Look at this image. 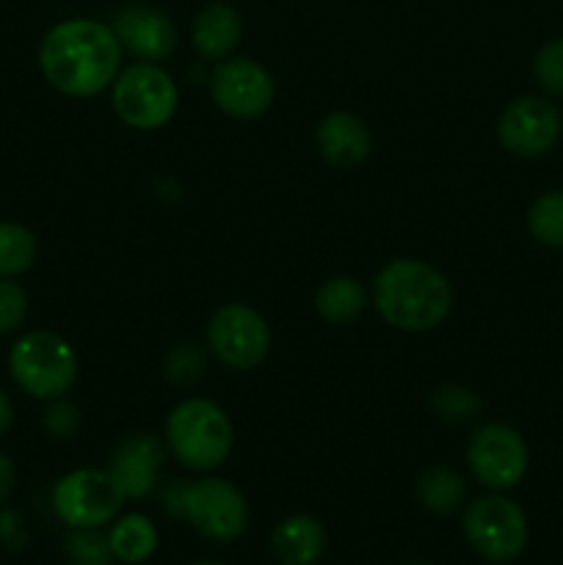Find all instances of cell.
<instances>
[{
	"label": "cell",
	"instance_id": "obj_9",
	"mask_svg": "<svg viewBox=\"0 0 563 565\" xmlns=\"http://www.w3.org/2000/svg\"><path fill=\"white\" fill-rule=\"evenodd\" d=\"M208 348L232 370H254L270 351L268 320L248 303H224L208 320Z\"/></svg>",
	"mask_w": 563,
	"mask_h": 565
},
{
	"label": "cell",
	"instance_id": "obj_29",
	"mask_svg": "<svg viewBox=\"0 0 563 565\" xmlns=\"http://www.w3.org/2000/svg\"><path fill=\"white\" fill-rule=\"evenodd\" d=\"M182 497H185V480H171V483L163 489L166 513L182 519Z\"/></svg>",
	"mask_w": 563,
	"mask_h": 565
},
{
	"label": "cell",
	"instance_id": "obj_19",
	"mask_svg": "<svg viewBox=\"0 0 563 565\" xmlns=\"http://www.w3.org/2000/svg\"><path fill=\"white\" fill-rule=\"evenodd\" d=\"M108 544L114 561L127 565L147 563L158 552V527L144 513H125L114 519V527L108 530Z\"/></svg>",
	"mask_w": 563,
	"mask_h": 565
},
{
	"label": "cell",
	"instance_id": "obj_31",
	"mask_svg": "<svg viewBox=\"0 0 563 565\" xmlns=\"http://www.w3.org/2000/svg\"><path fill=\"white\" fill-rule=\"evenodd\" d=\"M11 423H14V406H11L9 395L0 390V436L11 428Z\"/></svg>",
	"mask_w": 563,
	"mask_h": 565
},
{
	"label": "cell",
	"instance_id": "obj_13",
	"mask_svg": "<svg viewBox=\"0 0 563 565\" xmlns=\"http://www.w3.org/2000/svg\"><path fill=\"white\" fill-rule=\"evenodd\" d=\"M110 28L119 39L121 50L136 55L138 61L160 64V61L171 58V53L177 50L174 22L155 6H130V9L119 11Z\"/></svg>",
	"mask_w": 563,
	"mask_h": 565
},
{
	"label": "cell",
	"instance_id": "obj_22",
	"mask_svg": "<svg viewBox=\"0 0 563 565\" xmlns=\"http://www.w3.org/2000/svg\"><path fill=\"white\" fill-rule=\"evenodd\" d=\"M36 259V237L22 224H0V276L14 279Z\"/></svg>",
	"mask_w": 563,
	"mask_h": 565
},
{
	"label": "cell",
	"instance_id": "obj_30",
	"mask_svg": "<svg viewBox=\"0 0 563 565\" xmlns=\"http://www.w3.org/2000/svg\"><path fill=\"white\" fill-rule=\"evenodd\" d=\"M14 461L6 452H0V502L9 500L11 491H14Z\"/></svg>",
	"mask_w": 563,
	"mask_h": 565
},
{
	"label": "cell",
	"instance_id": "obj_23",
	"mask_svg": "<svg viewBox=\"0 0 563 565\" xmlns=\"http://www.w3.org/2000/svg\"><path fill=\"white\" fill-rule=\"evenodd\" d=\"M66 557L72 565H110L114 552H110L108 535L99 533V527H75L64 544Z\"/></svg>",
	"mask_w": 563,
	"mask_h": 565
},
{
	"label": "cell",
	"instance_id": "obj_25",
	"mask_svg": "<svg viewBox=\"0 0 563 565\" xmlns=\"http://www.w3.org/2000/svg\"><path fill=\"white\" fill-rule=\"evenodd\" d=\"M535 83L552 97H563V36L550 39L533 58Z\"/></svg>",
	"mask_w": 563,
	"mask_h": 565
},
{
	"label": "cell",
	"instance_id": "obj_26",
	"mask_svg": "<svg viewBox=\"0 0 563 565\" xmlns=\"http://www.w3.org/2000/svg\"><path fill=\"white\" fill-rule=\"evenodd\" d=\"M204 356L199 348L180 345L166 356V379L177 386H191L202 379Z\"/></svg>",
	"mask_w": 563,
	"mask_h": 565
},
{
	"label": "cell",
	"instance_id": "obj_5",
	"mask_svg": "<svg viewBox=\"0 0 563 565\" xmlns=\"http://www.w3.org/2000/svg\"><path fill=\"white\" fill-rule=\"evenodd\" d=\"M110 103L116 116L132 130H160L174 119L180 88L160 64L136 61L116 75L110 86Z\"/></svg>",
	"mask_w": 563,
	"mask_h": 565
},
{
	"label": "cell",
	"instance_id": "obj_11",
	"mask_svg": "<svg viewBox=\"0 0 563 565\" xmlns=\"http://www.w3.org/2000/svg\"><path fill=\"white\" fill-rule=\"evenodd\" d=\"M210 97L230 119L252 121L268 114L276 97V83L259 61L230 55L215 64L210 77Z\"/></svg>",
	"mask_w": 563,
	"mask_h": 565
},
{
	"label": "cell",
	"instance_id": "obj_3",
	"mask_svg": "<svg viewBox=\"0 0 563 565\" xmlns=\"http://www.w3.org/2000/svg\"><path fill=\"white\" fill-rule=\"evenodd\" d=\"M166 447L182 467L213 472L235 447L230 414L208 397H185L166 417Z\"/></svg>",
	"mask_w": 563,
	"mask_h": 565
},
{
	"label": "cell",
	"instance_id": "obj_6",
	"mask_svg": "<svg viewBox=\"0 0 563 565\" xmlns=\"http://www.w3.org/2000/svg\"><path fill=\"white\" fill-rule=\"evenodd\" d=\"M464 535L484 561L513 563L528 546V513L511 497L486 494L464 511Z\"/></svg>",
	"mask_w": 563,
	"mask_h": 565
},
{
	"label": "cell",
	"instance_id": "obj_7",
	"mask_svg": "<svg viewBox=\"0 0 563 565\" xmlns=\"http://www.w3.org/2000/svg\"><path fill=\"white\" fill-rule=\"evenodd\" d=\"M182 519L193 524L199 535L215 544L237 541L248 527V502L237 486L224 478H202L185 483Z\"/></svg>",
	"mask_w": 563,
	"mask_h": 565
},
{
	"label": "cell",
	"instance_id": "obj_28",
	"mask_svg": "<svg viewBox=\"0 0 563 565\" xmlns=\"http://www.w3.org/2000/svg\"><path fill=\"white\" fill-rule=\"evenodd\" d=\"M44 428L55 439H72L81 430V408L72 401L55 397V401H50L47 412H44Z\"/></svg>",
	"mask_w": 563,
	"mask_h": 565
},
{
	"label": "cell",
	"instance_id": "obj_32",
	"mask_svg": "<svg viewBox=\"0 0 563 565\" xmlns=\"http://www.w3.org/2000/svg\"><path fill=\"white\" fill-rule=\"evenodd\" d=\"M193 565H224V563H215V561H202V563H193Z\"/></svg>",
	"mask_w": 563,
	"mask_h": 565
},
{
	"label": "cell",
	"instance_id": "obj_21",
	"mask_svg": "<svg viewBox=\"0 0 563 565\" xmlns=\"http://www.w3.org/2000/svg\"><path fill=\"white\" fill-rule=\"evenodd\" d=\"M528 230L535 243L563 252V188L546 191L530 204Z\"/></svg>",
	"mask_w": 563,
	"mask_h": 565
},
{
	"label": "cell",
	"instance_id": "obj_2",
	"mask_svg": "<svg viewBox=\"0 0 563 565\" xmlns=\"http://www.w3.org/2000/svg\"><path fill=\"white\" fill-rule=\"evenodd\" d=\"M373 303L386 326L406 334H425L447 320L453 309L450 281L423 259L386 263L373 281Z\"/></svg>",
	"mask_w": 563,
	"mask_h": 565
},
{
	"label": "cell",
	"instance_id": "obj_4",
	"mask_svg": "<svg viewBox=\"0 0 563 565\" xmlns=\"http://www.w3.org/2000/svg\"><path fill=\"white\" fill-rule=\"evenodd\" d=\"M9 370L22 392L36 401H55L75 386L81 359L61 334L31 331L11 345Z\"/></svg>",
	"mask_w": 563,
	"mask_h": 565
},
{
	"label": "cell",
	"instance_id": "obj_1",
	"mask_svg": "<svg viewBox=\"0 0 563 565\" xmlns=\"http://www.w3.org/2000/svg\"><path fill=\"white\" fill-rule=\"evenodd\" d=\"M121 50L114 28L88 17H72L44 33L39 70L55 92L88 99L114 86L121 72Z\"/></svg>",
	"mask_w": 563,
	"mask_h": 565
},
{
	"label": "cell",
	"instance_id": "obj_24",
	"mask_svg": "<svg viewBox=\"0 0 563 565\" xmlns=\"http://www.w3.org/2000/svg\"><path fill=\"white\" fill-rule=\"evenodd\" d=\"M480 408H484V401L469 386L447 384L442 390H436L434 395V412L445 423H467Z\"/></svg>",
	"mask_w": 563,
	"mask_h": 565
},
{
	"label": "cell",
	"instance_id": "obj_14",
	"mask_svg": "<svg viewBox=\"0 0 563 565\" xmlns=\"http://www.w3.org/2000/svg\"><path fill=\"white\" fill-rule=\"evenodd\" d=\"M166 461V447L152 434H132L119 441L108 463V472L125 500H144L155 491L160 469Z\"/></svg>",
	"mask_w": 563,
	"mask_h": 565
},
{
	"label": "cell",
	"instance_id": "obj_16",
	"mask_svg": "<svg viewBox=\"0 0 563 565\" xmlns=\"http://www.w3.org/2000/svg\"><path fill=\"white\" fill-rule=\"evenodd\" d=\"M243 36V17L230 3H208L191 25V44L204 61H219L235 55Z\"/></svg>",
	"mask_w": 563,
	"mask_h": 565
},
{
	"label": "cell",
	"instance_id": "obj_20",
	"mask_svg": "<svg viewBox=\"0 0 563 565\" xmlns=\"http://www.w3.org/2000/svg\"><path fill=\"white\" fill-rule=\"evenodd\" d=\"M419 505L436 516H453L467 500V483L450 467H428L417 480Z\"/></svg>",
	"mask_w": 563,
	"mask_h": 565
},
{
	"label": "cell",
	"instance_id": "obj_12",
	"mask_svg": "<svg viewBox=\"0 0 563 565\" xmlns=\"http://www.w3.org/2000/svg\"><path fill=\"white\" fill-rule=\"evenodd\" d=\"M563 116L546 97L524 94L511 99L497 119V141L517 158H541L561 141Z\"/></svg>",
	"mask_w": 563,
	"mask_h": 565
},
{
	"label": "cell",
	"instance_id": "obj_10",
	"mask_svg": "<svg viewBox=\"0 0 563 565\" xmlns=\"http://www.w3.org/2000/svg\"><path fill=\"white\" fill-rule=\"evenodd\" d=\"M467 463L480 486L491 491H508L522 483L528 475L530 450L522 434L511 425L486 423L469 439Z\"/></svg>",
	"mask_w": 563,
	"mask_h": 565
},
{
	"label": "cell",
	"instance_id": "obj_8",
	"mask_svg": "<svg viewBox=\"0 0 563 565\" xmlns=\"http://www.w3.org/2000/svg\"><path fill=\"white\" fill-rule=\"evenodd\" d=\"M125 494L114 483L108 469L83 467L64 475L53 489V511L64 524L103 527L119 516Z\"/></svg>",
	"mask_w": 563,
	"mask_h": 565
},
{
	"label": "cell",
	"instance_id": "obj_33",
	"mask_svg": "<svg viewBox=\"0 0 563 565\" xmlns=\"http://www.w3.org/2000/svg\"><path fill=\"white\" fill-rule=\"evenodd\" d=\"M403 565H431V563H423V561H408V563H403Z\"/></svg>",
	"mask_w": 563,
	"mask_h": 565
},
{
	"label": "cell",
	"instance_id": "obj_15",
	"mask_svg": "<svg viewBox=\"0 0 563 565\" xmlns=\"http://www.w3.org/2000/svg\"><path fill=\"white\" fill-rule=\"evenodd\" d=\"M315 143H318L320 158L334 169H357L370 158L373 149V136L364 119L348 110H334L326 119H320L315 130Z\"/></svg>",
	"mask_w": 563,
	"mask_h": 565
},
{
	"label": "cell",
	"instance_id": "obj_27",
	"mask_svg": "<svg viewBox=\"0 0 563 565\" xmlns=\"http://www.w3.org/2000/svg\"><path fill=\"white\" fill-rule=\"evenodd\" d=\"M28 315V296L17 281L0 276V337L20 329Z\"/></svg>",
	"mask_w": 563,
	"mask_h": 565
},
{
	"label": "cell",
	"instance_id": "obj_17",
	"mask_svg": "<svg viewBox=\"0 0 563 565\" xmlns=\"http://www.w3.org/2000/svg\"><path fill=\"white\" fill-rule=\"evenodd\" d=\"M270 550L282 565H315L326 552L323 524L309 513H293L274 527Z\"/></svg>",
	"mask_w": 563,
	"mask_h": 565
},
{
	"label": "cell",
	"instance_id": "obj_18",
	"mask_svg": "<svg viewBox=\"0 0 563 565\" xmlns=\"http://www.w3.org/2000/svg\"><path fill=\"white\" fill-rule=\"evenodd\" d=\"M368 309V287L353 276H331L315 292V312L326 323H353Z\"/></svg>",
	"mask_w": 563,
	"mask_h": 565
}]
</instances>
